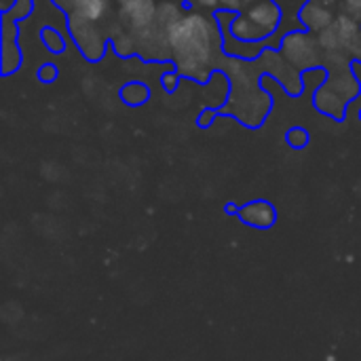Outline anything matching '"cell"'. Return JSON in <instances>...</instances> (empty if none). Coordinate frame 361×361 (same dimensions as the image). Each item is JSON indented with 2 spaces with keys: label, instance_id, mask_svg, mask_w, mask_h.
I'll use <instances>...</instances> for the list:
<instances>
[{
  "label": "cell",
  "instance_id": "cell-1",
  "mask_svg": "<svg viewBox=\"0 0 361 361\" xmlns=\"http://www.w3.org/2000/svg\"><path fill=\"white\" fill-rule=\"evenodd\" d=\"M70 32L80 53L91 61H97L99 55L104 53V38L99 36L95 21H89L78 15H70Z\"/></svg>",
  "mask_w": 361,
  "mask_h": 361
},
{
  "label": "cell",
  "instance_id": "cell-2",
  "mask_svg": "<svg viewBox=\"0 0 361 361\" xmlns=\"http://www.w3.org/2000/svg\"><path fill=\"white\" fill-rule=\"evenodd\" d=\"M245 15L262 32V36L267 40L277 34V30L281 25V17H283L281 15V6H279L277 0H256V2L250 4Z\"/></svg>",
  "mask_w": 361,
  "mask_h": 361
},
{
  "label": "cell",
  "instance_id": "cell-3",
  "mask_svg": "<svg viewBox=\"0 0 361 361\" xmlns=\"http://www.w3.org/2000/svg\"><path fill=\"white\" fill-rule=\"evenodd\" d=\"M239 218L247 224V226H256V228H269L275 224V207L267 201H254L247 203L239 209Z\"/></svg>",
  "mask_w": 361,
  "mask_h": 361
},
{
  "label": "cell",
  "instance_id": "cell-4",
  "mask_svg": "<svg viewBox=\"0 0 361 361\" xmlns=\"http://www.w3.org/2000/svg\"><path fill=\"white\" fill-rule=\"evenodd\" d=\"M57 4H63L70 15L85 17L89 21H99L110 6V0H55Z\"/></svg>",
  "mask_w": 361,
  "mask_h": 361
},
{
  "label": "cell",
  "instance_id": "cell-5",
  "mask_svg": "<svg viewBox=\"0 0 361 361\" xmlns=\"http://www.w3.org/2000/svg\"><path fill=\"white\" fill-rule=\"evenodd\" d=\"M300 21L307 32H322L332 21V13L319 0H311L300 13Z\"/></svg>",
  "mask_w": 361,
  "mask_h": 361
},
{
  "label": "cell",
  "instance_id": "cell-6",
  "mask_svg": "<svg viewBox=\"0 0 361 361\" xmlns=\"http://www.w3.org/2000/svg\"><path fill=\"white\" fill-rule=\"evenodd\" d=\"M125 17L131 19L133 25H146L154 17V2L152 0H116Z\"/></svg>",
  "mask_w": 361,
  "mask_h": 361
},
{
  "label": "cell",
  "instance_id": "cell-7",
  "mask_svg": "<svg viewBox=\"0 0 361 361\" xmlns=\"http://www.w3.org/2000/svg\"><path fill=\"white\" fill-rule=\"evenodd\" d=\"M121 99L127 106H133V108L144 106L150 99V89L142 80H131V82H127V85L121 87Z\"/></svg>",
  "mask_w": 361,
  "mask_h": 361
},
{
  "label": "cell",
  "instance_id": "cell-8",
  "mask_svg": "<svg viewBox=\"0 0 361 361\" xmlns=\"http://www.w3.org/2000/svg\"><path fill=\"white\" fill-rule=\"evenodd\" d=\"M40 40H42L44 49L51 51V53H63V49H66V38H63V34H61L57 27H53V25L42 27Z\"/></svg>",
  "mask_w": 361,
  "mask_h": 361
},
{
  "label": "cell",
  "instance_id": "cell-9",
  "mask_svg": "<svg viewBox=\"0 0 361 361\" xmlns=\"http://www.w3.org/2000/svg\"><path fill=\"white\" fill-rule=\"evenodd\" d=\"M286 142L292 146V148H305L309 144V131L305 127H292L288 133H286Z\"/></svg>",
  "mask_w": 361,
  "mask_h": 361
},
{
  "label": "cell",
  "instance_id": "cell-10",
  "mask_svg": "<svg viewBox=\"0 0 361 361\" xmlns=\"http://www.w3.org/2000/svg\"><path fill=\"white\" fill-rule=\"evenodd\" d=\"M36 76H38V80H40V82L51 85V82H55V80H57L59 70H57V66H55L53 61H47V63H42V66L38 68Z\"/></svg>",
  "mask_w": 361,
  "mask_h": 361
},
{
  "label": "cell",
  "instance_id": "cell-11",
  "mask_svg": "<svg viewBox=\"0 0 361 361\" xmlns=\"http://www.w3.org/2000/svg\"><path fill=\"white\" fill-rule=\"evenodd\" d=\"M201 6H220L218 11H233L237 13L241 6V0H195Z\"/></svg>",
  "mask_w": 361,
  "mask_h": 361
},
{
  "label": "cell",
  "instance_id": "cell-12",
  "mask_svg": "<svg viewBox=\"0 0 361 361\" xmlns=\"http://www.w3.org/2000/svg\"><path fill=\"white\" fill-rule=\"evenodd\" d=\"M216 114H220V110H216V108H205V110L199 114V118H197V125H199V127H209V125L214 123Z\"/></svg>",
  "mask_w": 361,
  "mask_h": 361
},
{
  "label": "cell",
  "instance_id": "cell-13",
  "mask_svg": "<svg viewBox=\"0 0 361 361\" xmlns=\"http://www.w3.org/2000/svg\"><path fill=\"white\" fill-rule=\"evenodd\" d=\"M176 87H178V72L165 74V76H163V89H165V91H173Z\"/></svg>",
  "mask_w": 361,
  "mask_h": 361
},
{
  "label": "cell",
  "instance_id": "cell-14",
  "mask_svg": "<svg viewBox=\"0 0 361 361\" xmlns=\"http://www.w3.org/2000/svg\"><path fill=\"white\" fill-rule=\"evenodd\" d=\"M241 2H256V0H241Z\"/></svg>",
  "mask_w": 361,
  "mask_h": 361
},
{
  "label": "cell",
  "instance_id": "cell-15",
  "mask_svg": "<svg viewBox=\"0 0 361 361\" xmlns=\"http://www.w3.org/2000/svg\"><path fill=\"white\" fill-rule=\"evenodd\" d=\"M360 118H361V110H360Z\"/></svg>",
  "mask_w": 361,
  "mask_h": 361
},
{
  "label": "cell",
  "instance_id": "cell-16",
  "mask_svg": "<svg viewBox=\"0 0 361 361\" xmlns=\"http://www.w3.org/2000/svg\"><path fill=\"white\" fill-rule=\"evenodd\" d=\"M319 2H322V0H319Z\"/></svg>",
  "mask_w": 361,
  "mask_h": 361
}]
</instances>
